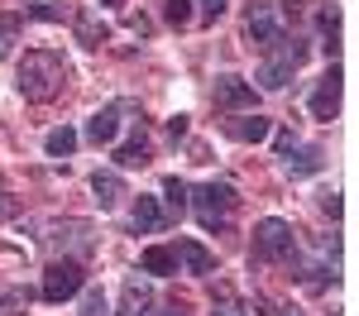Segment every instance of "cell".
<instances>
[{
    "label": "cell",
    "mask_w": 359,
    "mask_h": 316,
    "mask_svg": "<svg viewBox=\"0 0 359 316\" xmlns=\"http://www.w3.org/2000/svg\"><path fill=\"white\" fill-rule=\"evenodd\" d=\"M20 96L25 101H34V106H43V101H53L57 91L67 86V62H62V53H53V48H29L25 57H20Z\"/></svg>",
    "instance_id": "6da1fadb"
},
{
    "label": "cell",
    "mask_w": 359,
    "mask_h": 316,
    "mask_svg": "<svg viewBox=\"0 0 359 316\" xmlns=\"http://www.w3.org/2000/svg\"><path fill=\"white\" fill-rule=\"evenodd\" d=\"M187 206L196 211V226L201 230H225L230 211L240 206V192L230 182H201L196 192H187Z\"/></svg>",
    "instance_id": "7a4b0ae2"
},
{
    "label": "cell",
    "mask_w": 359,
    "mask_h": 316,
    "mask_svg": "<svg viewBox=\"0 0 359 316\" xmlns=\"http://www.w3.org/2000/svg\"><path fill=\"white\" fill-rule=\"evenodd\" d=\"M292 254H297V230L278 216H264L254 226V259L259 263H287Z\"/></svg>",
    "instance_id": "3957f363"
},
{
    "label": "cell",
    "mask_w": 359,
    "mask_h": 316,
    "mask_svg": "<svg viewBox=\"0 0 359 316\" xmlns=\"http://www.w3.org/2000/svg\"><path fill=\"white\" fill-rule=\"evenodd\" d=\"M135 120H144V111H139L135 101H111V106H101V111L86 120V139L91 144H115L120 130L135 125Z\"/></svg>",
    "instance_id": "277c9868"
},
{
    "label": "cell",
    "mask_w": 359,
    "mask_h": 316,
    "mask_svg": "<svg viewBox=\"0 0 359 316\" xmlns=\"http://www.w3.org/2000/svg\"><path fill=\"white\" fill-rule=\"evenodd\" d=\"M245 34H249V43H259L264 53H273L278 43L287 39V25H283V15L273 10V0H254V5H249Z\"/></svg>",
    "instance_id": "5b68a950"
},
{
    "label": "cell",
    "mask_w": 359,
    "mask_h": 316,
    "mask_svg": "<svg viewBox=\"0 0 359 316\" xmlns=\"http://www.w3.org/2000/svg\"><path fill=\"white\" fill-rule=\"evenodd\" d=\"M86 287V268L82 259H53L48 268H43V302H67V297H77Z\"/></svg>",
    "instance_id": "8992f818"
},
{
    "label": "cell",
    "mask_w": 359,
    "mask_h": 316,
    "mask_svg": "<svg viewBox=\"0 0 359 316\" xmlns=\"http://www.w3.org/2000/svg\"><path fill=\"white\" fill-rule=\"evenodd\" d=\"M211 101H216L225 115H245V111H254V106H259V91H254V82H245V77L221 72V77H216V86H211Z\"/></svg>",
    "instance_id": "52a82bcc"
},
{
    "label": "cell",
    "mask_w": 359,
    "mask_h": 316,
    "mask_svg": "<svg viewBox=\"0 0 359 316\" xmlns=\"http://www.w3.org/2000/svg\"><path fill=\"white\" fill-rule=\"evenodd\" d=\"M306 106H311L316 120H326V125L340 115V67H335V62H331V72L316 82V91H311V101H306Z\"/></svg>",
    "instance_id": "ba28073f"
},
{
    "label": "cell",
    "mask_w": 359,
    "mask_h": 316,
    "mask_svg": "<svg viewBox=\"0 0 359 316\" xmlns=\"http://www.w3.org/2000/svg\"><path fill=\"white\" fill-rule=\"evenodd\" d=\"M225 135H230V139H240V144H259V139H269V135H273V120H269V115H259V111L230 115V120H225Z\"/></svg>",
    "instance_id": "9c48e42d"
},
{
    "label": "cell",
    "mask_w": 359,
    "mask_h": 316,
    "mask_svg": "<svg viewBox=\"0 0 359 316\" xmlns=\"http://www.w3.org/2000/svg\"><path fill=\"white\" fill-rule=\"evenodd\" d=\"M115 163L120 168H144L149 163V130H144V120L130 125V139L115 144Z\"/></svg>",
    "instance_id": "30bf717a"
},
{
    "label": "cell",
    "mask_w": 359,
    "mask_h": 316,
    "mask_svg": "<svg viewBox=\"0 0 359 316\" xmlns=\"http://www.w3.org/2000/svg\"><path fill=\"white\" fill-rule=\"evenodd\" d=\"M326 168V158H321V149L316 144H292L287 153H283V172L287 177H311V172Z\"/></svg>",
    "instance_id": "8fae6325"
},
{
    "label": "cell",
    "mask_w": 359,
    "mask_h": 316,
    "mask_svg": "<svg viewBox=\"0 0 359 316\" xmlns=\"http://www.w3.org/2000/svg\"><path fill=\"white\" fill-rule=\"evenodd\" d=\"M91 197H96V206H101V211H115V206H120V197H125V177H120L115 168L91 172Z\"/></svg>",
    "instance_id": "7c38bea8"
},
{
    "label": "cell",
    "mask_w": 359,
    "mask_h": 316,
    "mask_svg": "<svg viewBox=\"0 0 359 316\" xmlns=\"http://www.w3.org/2000/svg\"><path fill=\"white\" fill-rule=\"evenodd\" d=\"M130 226H135L139 235H158V230L168 226V211L158 206V197H139L135 211H130Z\"/></svg>",
    "instance_id": "4fadbf2b"
},
{
    "label": "cell",
    "mask_w": 359,
    "mask_h": 316,
    "mask_svg": "<svg viewBox=\"0 0 359 316\" xmlns=\"http://www.w3.org/2000/svg\"><path fill=\"white\" fill-rule=\"evenodd\" d=\"M154 307V287L144 283V278H125V292H120V316H149Z\"/></svg>",
    "instance_id": "5bb4252c"
},
{
    "label": "cell",
    "mask_w": 359,
    "mask_h": 316,
    "mask_svg": "<svg viewBox=\"0 0 359 316\" xmlns=\"http://www.w3.org/2000/svg\"><path fill=\"white\" fill-rule=\"evenodd\" d=\"M72 29H77V43H82V48H101V43L111 39V25H106L96 10H82V15H72Z\"/></svg>",
    "instance_id": "9a60e30c"
},
{
    "label": "cell",
    "mask_w": 359,
    "mask_h": 316,
    "mask_svg": "<svg viewBox=\"0 0 359 316\" xmlns=\"http://www.w3.org/2000/svg\"><path fill=\"white\" fill-rule=\"evenodd\" d=\"M43 240H48V245H72V249H82V254L91 249V245H96L86 221H62V226H53L48 235H43Z\"/></svg>",
    "instance_id": "2e32d148"
},
{
    "label": "cell",
    "mask_w": 359,
    "mask_h": 316,
    "mask_svg": "<svg viewBox=\"0 0 359 316\" xmlns=\"http://www.w3.org/2000/svg\"><path fill=\"white\" fill-rule=\"evenodd\" d=\"M172 254H177V263H182L187 273H211V268H216V254H211L206 245H196V240H177Z\"/></svg>",
    "instance_id": "e0dca14e"
},
{
    "label": "cell",
    "mask_w": 359,
    "mask_h": 316,
    "mask_svg": "<svg viewBox=\"0 0 359 316\" xmlns=\"http://www.w3.org/2000/svg\"><path fill=\"white\" fill-rule=\"evenodd\" d=\"M292 72H297V67H292L287 57H269V62H264V67L254 72V82L264 86V91H283V86L292 82Z\"/></svg>",
    "instance_id": "ac0fdd59"
},
{
    "label": "cell",
    "mask_w": 359,
    "mask_h": 316,
    "mask_svg": "<svg viewBox=\"0 0 359 316\" xmlns=\"http://www.w3.org/2000/svg\"><path fill=\"white\" fill-rule=\"evenodd\" d=\"M316 34H321V48H326V53L340 48V10H335V5H321V10H316Z\"/></svg>",
    "instance_id": "d6986e66"
},
{
    "label": "cell",
    "mask_w": 359,
    "mask_h": 316,
    "mask_svg": "<svg viewBox=\"0 0 359 316\" xmlns=\"http://www.w3.org/2000/svg\"><path fill=\"white\" fill-rule=\"evenodd\" d=\"M139 268H144V273L168 278V273H177V254H172L168 245H154V249H144V254H139Z\"/></svg>",
    "instance_id": "ffe728a7"
},
{
    "label": "cell",
    "mask_w": 359,
    "mask_h": 316,
    "mask_svg": "<svg viewBox=\"0 0 359 316\" xmlns=\"http://www.w3.org/2000/svg\"><path fill=\"white\" fill-rule=\"evenodd\" d=\"M43 149H48V158H72L77 153V130L72 125H57L43 135Z\"/></svg>",
    "instance_id": "44dd1931"
},
{
    "label": "cell",
    "mask_w": 359,
    "mask_h": 316,
    "mask_svg": "<svg viewBox=\"0 0 359 316\" xmlns=\"http://www.w3.org/2000/svg\"><path fill=\"white\" fill-rule=\"evenodd\" d=\"M187 192H192V187H187L182 177H168V182H163V197H168V211H172V216L187 211Z\"/></svg>",
    "instance_id": "7402d4cb"
},
{
    "label": "cell",
    "mask_w": 359,
    "mask_h": 316,
    "mask_svg": "<svg viewBox=\"0 0 359 316\" xmlns=\"http://www.w3.org/2000/svg\"><path fill=\"white\" fill-rule=\"evenodd\" d=\"M192 5H196V10H192L196 25H216L225 10H230V0H192Z\"/></svg>",
    "instance_id": "603a6c76"
},
{
    "label": "cell",
    "mask_w": 359,
    "mask_h": 316,
    "mask_svg": "<svg viewBox=\"0 0 359 316\" xmlns=\"http://www.w3.org/2000/svg\"><path fill=\"white\" fill-rule=\"evenodd\" d=\"M163 20L172 29H187L192 25V0H163Z\"/></svg>",
    "instance_id": "cb8c5ba5"
},
{
    "label": "cell",
    "mask_w": 359,
    "mask_h": 316,
    "mask_svg": "<svg viewBox=\"0 0 359 316\" xmlns=\"http://www.w3.org/2000/svg\"><path fill=\"white\" fill-rule=\"evenodd\" d=\"M25 15H29V20H43V25H57V20H67V10H62V5H53V0H39V5H29Z\"/></svg>",
    "instance_id": "d4e9b609"
},
{
    "label": "cell",
    "mask_w": 359,
    "mask_h": 316,
    "mask_svg": "<svg viewBox=\"0 0 359 316\" xmlns=\"http://www.w3.org/2000/svg\"><path fill=\"white\" fill-rule=\"evenodd\" d=\"M82 316H106V292L101 287H91L82 297Z\"/></svg>",
    "instance_id": "484cf974"
},
{
    "label": "cell",
    "mask_w": 359,
    "mask_h": 316,
    "mask_svg": "<svg viewBox=\"0 0 359 316\" xmlns=\"http://www.w3.org/2000/svg\"><path fill=\"white\" fill-rule=\"evenodd\" d=\"M316 206H321V211H326V216H340V192H321V197H316Z\"/></svg>",
    "instance_id": "4316f807"
},
{
    "label": "cell",
    "mask_w": 359,
    "mask_h": 316,
    "mask_svg": "<svg viewBox=\"0 0 359 316\" xmlns=\"http://www.w3.org/2000/svg\"><path fill=\"white\" fill-rule=\"evenodd\" d=\"M292 144H297V135H292V130H273V149H278V158H283V153H287Z\"/></svg>",
    "instance_id": "83f0119b"
},
{
    "label": "cell",
    "mask_w": 359,
    "mask_h": 316,
    "mask_svg": "<svg viewBox=\"0 0 359 316\" xmlns=\"http://www.w3.org/2000/svg\"><path fill=\"white\" fill-rule=\"evenodd\" d=\"M168 135L182 139V135H187V115H172V120H168Z\"/></svg>",
    "instance_id": "f1b7e54d"
},
{
    "label": "cell",
    "mask_w": 359,
    "mask_h": 316,
    "mask_svg": "<svg viewBox=\"0 0 359 316\" xmlns=\"http://www.w3.org/2000/svg\"><path fill=\"white\" fill-rule=\"evenodd\" d=\"M158 316H192V307H187V302H168Z\"/></svg>",
    "instance_id": "f546056e"
},
{
    "label": "cell",
    "mask_w": 359,
    "mask_h": 316,
    "mask_svg": "<svg viewBox=\"0 0 359 316\" xmlns=\"http://www.w3.org/2000/svg\"><path fill=\"white\" fill-rule=\"evenodd\" d=\"M211 316H249V312H245V307H235V302H221Z\"/></svg>",
    "instance_id": "4dcf8cb0"
},
{
    "label": "cell",
    "mask_w": 359,
    "mask_h": 316,
    "mask_svg": "<svg viewBox=\"0 0 359 316\" xmlns=\"http://www.w3.org/2000/svg\"><path fill=\"white\" fill-rule=\"evenodd\" d=\"M5 216H15V201H10V192H0V221Z\"/></svg>",
    "instance_id": "1f68e13d"
},
{
    "label": "cell",
    "mask_w": 359,
    "mask_h": 316,
    "mask_svg": "<svg viewBox=\"0 0 359 316\" xmlns=\"http://www.w3.org/2000/svg\"><path fill=\"white\" fill-rule=\"evenodd\" d=\"M273 316H302V312H297V307H278Z\"/></svg>",
    "instance_id": "d6a6232c"
},
{
    "label": "cell",
    "mask_w": 359,
    "mask_h": 316,
    "mask_svg": "<svg viewBox=\"0 0 359 316\" xmlns=\"http://www.w3.org/2000/svg\"><path fill=\"white\" fill-rule=\"evenodd\" d=\"M101 5H120V0H101Z\"/></svg>",
    "instance_id": "836d02e7"
}]
</instances>
